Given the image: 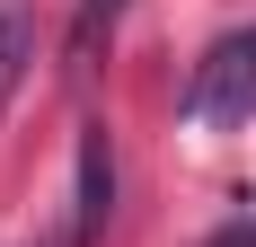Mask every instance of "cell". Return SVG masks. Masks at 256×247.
<instances>
[{
	"instance_id": "obj_3",
	"label": "cell",
	"mask_w": 256,
	"mask_h": 247,
	"mask_svg": "<svg viewBox=\"0 0 256 247\" xmlns=\"http://www.w3.org/2000/svg\"><path fill=\"white\" fill-rule=\"evenodd\" d=\"M26 53H36V18H26V0H0V106L26 80Z\"/></svg>"
},
{
	"instance_id": "obj_1",
	"label": "cell",
	"mask_w": 256,
	"mask_h": 247,
	"mask_svg": "<svg viewBox=\"0 0 256 247\" xmlns=\"http://www.w3.org/2000/svg\"><path fill=\"white\" fill-rule=\"evenodd\" d=\"M256 115V26L221 36L186 80V124H248Z\"/></svg>"
},
{
	"instance_id": "obj_4",
	"label": "cell",
	"mask_w": 256,
	"mask_h": 247,
	"mask_svg": "<svg viewBox=\"0 0 256 247\" xmlns=\"http://www.w3.org/2000/svg\"><path fill=\"white\" fill-rule=\"evenodd\" d=\"M115 18H124V0H80V26H71V71H88V53H98V36H115Z\"/></svg>"
},
{
	"instance_id": "obj_5",
	"label": "cell",
	"mask_w": 256,
	"mask_h": 247,
	"mask_svg": "<svg viewBox=\"0 0 256 247\" xmlns=\"http://www.w3.org/2000/svg\"><path fill=\"white\" fill-rule=\"evenodd\" d=\"M238 203H256V186H248V194H238Z\"/></svg>"
},
{
	"instance_id": "obj_2",
	"label": "cell",
	"mask_w": 256,
	"mask_h": 247,
	"mask_svg": "<svg viewBox=\"0 0 256 247\" xmlns=\"http://www.w3.org/2000/svg\"><path fill=\"white\" fill-rule=\"evenodd\" d=\"M115 221V150H106V124H80V194H71V238L98 247Z\"/></svg>"
}]
</instances>
